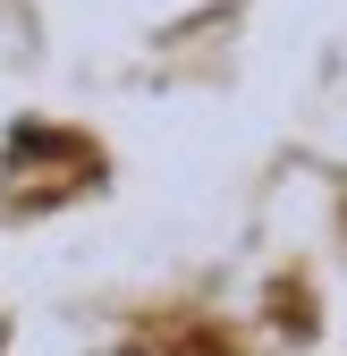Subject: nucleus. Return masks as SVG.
Segmentation results:
<instances>
[]
</instances>
